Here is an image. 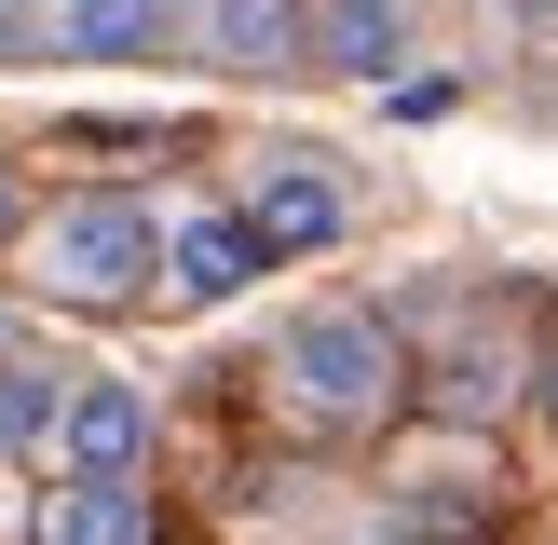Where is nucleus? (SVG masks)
<instances>
[{"label": "nucleus", "mask_w": 558, "mask_h": 545, "mask_svg": "<svg viewBox=\"0 0 558 545\" xmlns=\"http://www.w3.org/2000/svg\"><path fill=\"white\" fill-rule=\"evenodd\" d=\"M27 259H41V300L123 314V300H150V272H163V218L123 205V191H69V205H41Z\"/></svg>", "instance_id": "nucleus-1"}, {"label": "nucleus", "mask_w": 558, "mask_h": 545, "mask_svg": "<svg viewBox=\"0 0 558 545\" xmlns=\"http://www.w3.org/2000/svg\"><path fill=\"white\" fill-rule=\"evenodd\" d=\"M287 396L314 409V423H381V409L409 396V354L381 314H354V300H327V314L287 327Z\"/></svg>", "instance_id": "nucleus-2"}, {"label": "nucleus", "mask_w": 558, "mask_h": 545, "mask_svg": "<svg viewBox=\"0 0 558 545\" xmlns=\"http://www.w3.org/2000/svg\"><path fill=\"white\" fill-rule=\"evenodd\" d=\"M163 41H191V0H41L14 27V55H54V69H150Z\"/></svg>", "instance_id": "nucleus-3"}, {"label": "nucleus", "mask_w": 558, "mask_h": 545, "mask_svg": "<svg viewBox=\"0 0 558 545\" xmlns=\"http://www.w3.org/2000/svg\"><path fill=\"white\" fill-rule=\"evenodd\" d=\"M54 491H82V477H136L150 463V396L136 382H109V368H82V396H69V423H54Z\"/></svg>", "instance_id": "nucleus-4"}, {"label": "nucleus", "mask_w": 558, "mask_h": 545, "mask_svg": "<svg viewBox=\"0 0 558 545\" xmlns=\"http://www.w3.org/2000/svg\"><path fill=\"white\" fill-rule=\"evenodd\" d=\"M191 55L232 69V82L314 69V0H191Z\"/></svg>", "instance_id": "nucleus-5"}, {"label": "nucleus", "mask_w": 558, "mask_h": 545, "mask_svg": "<svg viewBox=\"0 0 558 545\" xmlns=\"http://www.w3.org/2000/svg\"><path fill=\"white\" fill-rule=\"evenodd\" d=\"M341 178H327L314 150H287V164H259V191H245V232L272 245V259H314V245H341Z\"/></svg>", "instance_id": "nucleus-6"}, {"label": "nucleus", "mask_w": 558, "mask_h": 545, "mask_svg": "<svg viewBox=\"0 0 558 545\" xmlns=\"http://www.w3.org/2000/svg\"><path fill=\"white\" fill-rule=\"evenodd\" d=\"M314 69L396 82V69H409V0H314Z\"/></svg>", "instance_id": "nucleus-7"}, {"label": "nucleus", "mask_w": 558, "mask_h": 545, "mask_svg": "<svg viewBox=\"0 0 558 545\" xmlns=\"http://www.w3.org/2000/svg\"><path fill=\"white\" fill-rule=\"evenodd\" d=\"M259 259H272V245L245 232V218H178V232H163V287H178V300H232Z\"/></svg>", "instance_id": "nucleus-8"}, {"label": "nucleus", "mask_w": 558, "mask_h": 545, "mask_svg": "<svg viewBox=\"0 0 558 545\" xmlns=\"http://www.w3.org/2000/svg\"><path fill=\"white\" fill-rule=\"evenodd\" d=\"M69 396H82V368H54V354H14V341H0V450H54Z\"/></svg>", "instance_id": "nucleus-9"}, {"label": "nucleus", "mask_w": 558, "mask_h": 545, "mask_svg": "<svg viewBox=\"0 0 558 545\" xmlns=\"http://www.w3.org/2000/svg\"><path fill=\"white\" fill-rule=\"evenodd\" d=\"M150 518H136V477H82L41 505V545H136Z\"/></svg>", "instance_id": "nucleus-10"}, {"label": "nucleus", "mask_w": 558, "mask_h": 545, "mask_svg": "<svg viewBox=\"0 0 558 545\" xmlns=\"http://www.w3.org/2000/svg\"><path fill=\"white\" fill-rule=\"evenodd\" d=\"M27 232H41V205H27V178L0 164V245H27Z\"/></svg>", "instance_id": "nucleus-11"}, {"label": "nucleus", "mask_w": 558, "mask_h": 545, "mask_svg": "<svg viewBox=\"0 0 558 545\" xmlns=\"http://www.w3.org/2000/svg\"><path fill=\"white\" fill-rule=\"evenodd\" d=\"M545 409H558V354H545Z\"/></svg>", "instance_id": "nucleus-12"}]
</instances>
